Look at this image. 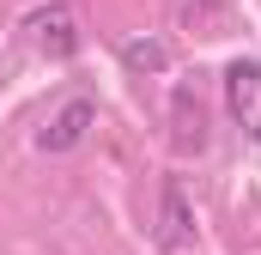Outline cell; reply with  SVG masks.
<instances>
[{"label": "cell", "mask_w": 261, "mask_h": 255, "mask_svg": "<svg viewBox=\"0 0 261 255\" xmlns=\"http://www.w3.org/2000/svg\"><path fill=\"white\" fill-rule=\"evenodd\" d=\"M24 37H31V49H37V55H49V61L79 55V18L67 12L61 0H55V6H37V12L24 18Z\"/></svg>", "instance_id": "6da1fadb"}, {"label": "cell", "mask_w": 261, "mask_h": 255, "mask_svg": "<svg viewBox=\"0 0 261 255\" xmlns=\"http://www.w3.org/2000/svg\"><path fill=\"white\" fill-rule=\"evenodd\" d=\"M91 128H97V104H91V97H67L61 110L37 128V146H43V152H73Z\"/></svg>", "instance_id": "3957f363"}, {"label": "cell", "mask_w": 261, "mask_h": 255, "mask_svg": "<svg viewBox=\"0 0 261 255\" xmlns=\"http://www.w3.org/2000/svg\"><path fill=\"white\" fill-rule=\"evenodd\" d=\"M164 243H170V249L195 243V213H189V200H182V183H164Z\"/></svg>", "instance_id": "277c9868"}, {"label": "cell", "mask_w": 261, "mask_h": 255, "mask_svg": "<svg viewBox=\"0 0 261 255\" xmlns=\"http://www.w3.org/2000/svg\"><path fill=\"white\" fill-rule=\"evenodd\" d=\"M122 67L128 73H164L170 67V49L158 37H134V43H122Z\"/></svg>", "instance_id": "5b68a950"}, {"label": "cell", "mask_w": 261, "mask_h": 255, "mask_svg": "<svg viewBox=\"0 0 261 255\" xmlns=\"http://www.w3.org/2000/svg\"><path fill=\"white\" fill-rule=\"evenodd\" d=\"M225 110L243 128V140H261V61H231L225 67Z\"/></svg>", "instance_id": "7a4b0ae2"}, {"label": "cell", "mask_w": 261, "mask_h": 255, "mask_svg": "<svg viewBox=\"0 0 261 255\" xmlns=\"http://www.w3.org/2000/svg\"><path fill=\"white\" fill-rule=\"evenodd\" d=\"M176 146H206V110H200V97L189 91H176Z\"/></svg>", "instance_id": "8992f818"}]
</instances>
